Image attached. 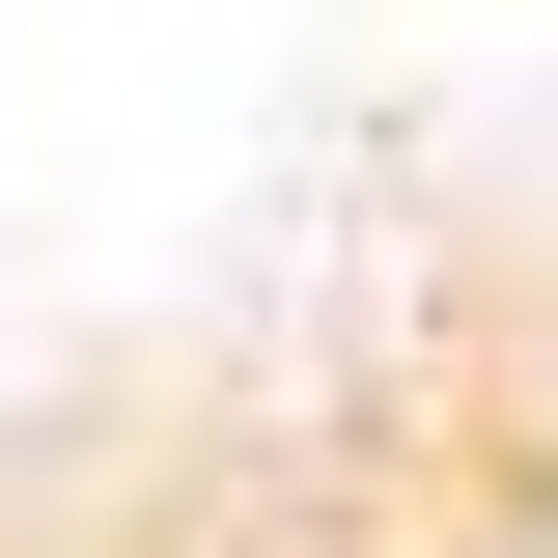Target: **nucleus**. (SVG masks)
<instances>
[{
  "label": "nucleus",
  "instance_id": "1",
  "mask_svg": "<svg viewBox=\"0 0 558 558\" xmlns=\"http://www.w3.org/2000/svg\"><path fill=\"white\" fill-rule=\"evenodd\" d=\"M475 558H558V475H502V502H475Z\"/></svg>",
  "mask_w": 558,
  "mask_h": 558
},
{
  "label": "nucleus",
  "instance_id": "2",
  "mask_svg": "<svg viewBox=\"0 0 558 558\" xmlns=\"http://www.w3.org/2000/svg\"><path fill=\"white\" fill-rule=\"evenodd\" d=\"M196 558H363V531H307V502H252V531H196Z\"/></svg>",
  "mask_w": 558,
  "mask_h": 558
}]
</instances>
